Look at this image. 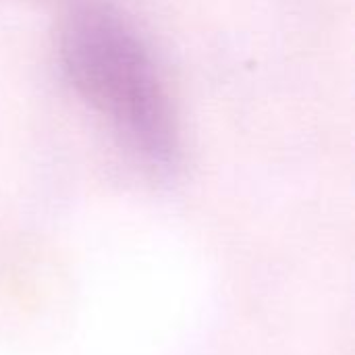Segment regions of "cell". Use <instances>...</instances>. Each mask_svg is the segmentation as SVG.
Masks as SVG:
<instances>
[{
    "instance_id": "6da1fadb",
    "label": "cell",
    "mask_w": 355,
    "mask_h": 355,
    "mask_svg": "<svg viewBox=\"0 0 355 355\" xmlns=\"http://www.w3.org/2000/svg\"><path fill=\"white\" fill-rule=\"evenodd\" d=\"M62 71L77 96L144 162L171 168L179 125L164 79L137 31L114 10L81 6L58 35Z\"/></svg>"
}]
</instances>
